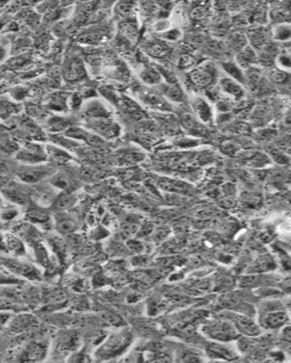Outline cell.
<instances>
[{"label":"cell","mask_w":291,"mask_h":363,"mask_svg":"<svg viewBox=\"0 0 291 363\" xmlns=\"http://www.w3.org/2000/svg\"><path fill=\"white\" fill-rule=\"evenodd\" d=\"M162 93L170 101L179 103L184 100L185 95L178 83H166L162 85Z\"/></svg>","instance_id":"23"},{"label":"cell","mask_w":291,"mask_h":363,"mask_svg":"<svg viewBox=\"0 0 291 363\" xmlns=\"http://www.w3.org/2000/svg\"><path fill=\"white\" fill-rule=\"evenodd\" d=\"M137 97L143 104L152 109L159 111H170L171 106L160 95L147 89H140L136 92Z\"/></svg>","instance_id":"11"},{"label":"cell","mask_w":291,"mask_h":363,"mask_svg":"<svg viewBox=\"0 0 291 363\" xmlns=\"http://www.w3.org/2000/svg\"><path fill=\"white\" fill-rule=\"evenodd\" d=\"M46 153H47V157H51L54 162H59V163H64L71 159L70 156L63 150L57 148L55 145H49L46 147Z\"/></svg>","instance_id":"33"},{"label":"cell","mask_w":291,"mask_h":363,"mask_svg":"<svg viewBox=\"0 0 291 363\" xmlns=\"http://www.w3.org/2000/svg\"><path fill=\"white\" fill-rule=\"evenodd\" d=\"M13 233L30 245L41 240V235L38 229L29 222L16 225L14 227Z\"/></svg>","instance_id":"15"},{"label":"cell","mask_w":291,"mask_h":363,"mask_svg":"<svg viewBox=\"0 0 291 363\" xmlns=\"http://www.w3.org/2000/svg\"><path fill=\"white\" fill-rule=\"evenodd\" d=\"M27 60H28V59L24 57V56L21 57V58H17V59H15V60H11L9 62V66L11 68H18V67H20L21 65H26Z\"/></svg>","instance_id":"51"},{"label":"cell","mask_w":291,"mask_h":363,"mask_svg":"<svg viewBox=\"0 0 291 363\" xmlns=\"http://www.w3.org/2000/svg\"><path fill=\"white\" fill-rule=\"evenodd\" d=\"M204 331L207 333V336L219 341H229L236 337L234 328L224 322H218L207 325L204 328Z\"/></svg>","instance_id":"10"},{"label":"cell","mask_w":291,"mask_h":363,"mask_svg":"<svg viewBox=\"0 0 291 363\" xmlns=\"http://www.w3.org/2000/svg\"><path fill=\"white\" fill-rule=\"evenodd\" d=\"M29 45H30V41L28 39H20L16 42L15 48H16V51L23 52L24 50H26V48L29 47Z\"/></svg>","instance_id":"50"},{"label":"cell","mask_w":291,"mask_h":363,"mask_svg":"<svg viewBox=\"0 0 291 363\" xmlns=\"http://www.w3.org/2000/svg\"><path fill=\"white\" fill-rule=\"evenodd\" d=\"M19 214V211L15 208H7L6 210L3 209V212H2V220L3 221H11L13 220L14 218H16Z\"/></svg>","instance_id":"46"},{"label":"cell","mask_w":291,"mask_h":363,"mask_svg":"<svg viewBox=\"0 0 291 363\" xmlns=\"http://www.w3.org/2000/svg\"><path fill=\"white\" fill-rule=\"evenodd\" d=\"M11 96L14 99L16 100H22L26 98L28 94V91L24 87H15L14 89L10 92Z\"/></svg>","instance_id":"47"},{"label":"cell","mask_w":291,"mask_h":363,"mask_svg":"<svg viewBox=\"0 0 291 363\" xmlns=\"http://www.w3.org/2000/svg\"><path fill=\"white\" fill-rule=\"evenodd\" d=\"M147 52L149 56L155 59H165L168 57L170 54V50L168 46L164 45L163 43H158V42H154L151 43L150 45H148L147 47Z\"/></svg>","instance_id":"31"},{"label":"cell","mask_w":291,"mask_h":363,"mask_svg":"<svg viewBox=\"0 0 291 363\" xmlns=\"http://www.w3.org/2000/svg\"><path fill=\"white\" fill-rule=\"evenodd\" d=\"M140 78L146 84H157L161 82L162 76L157 67L145 65L140 72Z\"/></svg>","instance_id":"27"},{"label":"cell","mask_w":291,"mask_h":363,"mask_svg":"<svg viewBox=\"0 0 291 363\" xmlns=\"http://www.w3.org/2000/svg\"><path fill=\"white\" fill-rule=\"evenodd\" d=\"M159 187L163 190L175 192V193H188L190 190V186L188 183L176 180H170V179H163L159 182Z\"/></svg>","instance_id":"28"},{"label":"cell","mask_w":291,"mask_h":363,"mask_svg":"<svg viewBox=\"0 0 291 363\" xmlns=\"http://www.w3.org/2000/svg\"><path fill=\"white\" fill-rule=\"evenodd\" d=\"M48 351V344L45 341H33L26 344L18 356L17 362L34 363L45 359Z\"/></svg>","instance_id":"6"},{"label":"cell","mask_w":291,"mask_h":363,"mask_svg":"<svg viewBox=\"0 0 291 363\" xmlns=\"http://www.w3.org/2000/svg\"><path fill=\"white\" fill-rule=\"evenodd\" d=\"M189 80L195 86L206 88L213 83L215 68L210 63H205L194 67L188 75Z\"/></svg>","instance_id":"7"},{"label":"cell","mask_w":291,"mask_h":363,"mask_svg":"<svg viewBox=\"0 0 291 363\" xmlns=\"http://www.w3.org/2000/svg\"><path fill=\"white\" fill-rule=\"evenodd\" d=\"M131 341L132 335L126 330L112 333L102 342L95 352V356L101 361H108L120 356L130 346Z\"/></svg>","instance_id":"1"},{"label":"cell","mask_w":291,"mask_h":363,"mask_svg":"<svg viewBox=\"0 0 291 363\" xmlns=\"http://www.w3.org/2000/svg\"><path fill=\"white\" fill-rule=\"evenodd\" d=\"M55 170L50 165H45L43 163L33 164V165H23L19 170L17 175L20 180L26 183H36L42 181L48 176H51Z\"/></svg>","instance_id":"4"},{"label":"cell","mask_w":291,"mask_h":363,"mask_svg":"<svg viewBox=\"0 0 291 363\" xmlns=\"http://www.w3.org/2000/svg\"><path fill=\"white\" fill-rule=\"evenodd\" d=\"M220 87L221 91L227 96L240 100L244 98V90L239 82L233 80L232 78H222L220 80Z\"/></svg>","instance_id":"18"},{"label":"cell","mask_w":291,"mask_h":363,"mask_svg":"<svg viewBox=\"0 0 291 363\" xmlns=\"http://www.w3.org/2000/svg\"><path fill=\"white\" fill-rule=\"evenodd\" d=\"M2 193L7 201L19 205H26L29 202V195L26 188L17 182L10 181L3 184Z\"/></svg>","instance_id":"9"},{"label":"cell","mask_w":291,"mask_h":363,"mask_svg":"<svg viewBox=\"0 0 291 363\" xmlns=\"http://www.w3.org/2000/svg\"><path fill=\"white\" fill-rule=\"evenodd\" d=\"M80 344V338L78 336V333L76 332H67V334H64L61 336L58 340V350L60 352L62 351H74L77 350Z\"/></svg>","instance_id":"20"},{"label":"cell","mask_w":291,"mask_h":363,"mask_svg":"<svg viewBox=\"0 0 291 363\" xmlns=\"http://www.w3.org/2000/svg\"><path fill=\"white\" fill-rule=\"evenodd\" d=\"M51 182L56 187L62 189V190H67L71 186L70 179L68 178L67 175H64V174H57V175H53Z\"/></svg>","instance_id":"40"},{"label":"cell","mask_w":291,"mask_h":363,"mask_svg":"<svg viewBox=\"0 0 291 363\" xmlns=\"http://www.w3.org/2000/svg\"><path fill=\"white\" fill-rule=\"evenodd\" d=\"M168 27H169V23L166 20H160V21L156 23V30L158 31V32H165V31L168 30Z\"/></svg>","instance_id":"52"},{"label":"cell","mask_w":291,"mask_h":363,"mask_svg":"<svg viewBox=\"0 0 291 363\" xmlns=\"http://www.w3.org/2000/svg\"><path fill=\"white\" fill-rule=\"evenodd\" d=\"M67 94L64 93H56L50 97V100L48 103L49 108L52 110L62 111L67 110Z\"/></svg>","instance_id":"32"},{"label":"cell","mask_w":291,"mask_h":363,"mask_svg":"<svg viewBox=\"0 0 291 363\" xmlns=\"http://www.w3.org/2000/svg\"><path fill=\"white\" fill-rule=\"evenodd\" d=\"M236 145H237V144H235V143L232 142V141H226V142H224V143H222V148H223V150H224L226 153L230 154V153H234V152H235L236 147H237Z\"/></svg>","instance_id":"53"},{"label":"cell","mask_w":291,"mask_h":363,"mask_svg":"<svg viewBox=\"0 0 291 363\" xmlns=\"http://www.w3.org/2000/svg\"><path fill=\"white\" fill-rule=\"evenodd\" d=\"M2 247H6L7 253H12L15 257L20 258L26 255V249L24 241L15 234L3 235Z\"/></svg>","instance_id":"16"},{"label":"cell","mask_w":291,"mask_h":363,"mask_svg":"<svg viewBox=\"0 0 291 363\" xmlns=\"http://www.w3.org/2000/svg\"><path fill=\"white\" fill-rule=\"evenodd\" d=\"M27 113L29 116H31V117H38V118L43 117L42 116L45 115L43 108H41L39 105H32V104L28 105Z\"/></svg>","instance_id":"48"},{"label":"cell","mask_w":291,"mask_h":363,"mask_svg":"<svg viewBox=\"0 0 291 363\" xmlns=\"http://www.w3.org/2000/svg\"><path fill=\"white\" fill-rule=\"evenodd\" d=\"M194 115L203 123H209L213 120V110L207 100L200 97H195L190 101Z\"/></svg>","instance_id":"13"},{"label":"cell","mask_w":291,"mask_h":363,"mask_svg":"<svg viewBox=\"0 0 291 363\" xmlns=\"http://www.w3.org/2000/svg\"><path fill=\"white\" fill-rule=\"evenodd\" d=\"M275 39L278 40H288L291 39V26L290 25H279L277 26L274 32Z\"/></svg>","instance_id":"41"},{"label":"cell","mask_w":291,"mask_h":363,"mask_svg":"<svg viewBox=\"0 0 291 363\" xmlns=\"http://www.w3.org/2000/svg\"><path fill=\"white\" fill-rule=\"evenodd\" d=\"M2 263L7 268V271L18 276L31 281H39L41 279L40 270L37 268V266L34 265L29 262L22 261L18 257L15 258L3 257Z\"/></svg>","instance_id":"2"},{"label":"cell","mask_w":291,"mask_h":363,"mask_svg":"<svg viewBox=\"0 0 291 363\" xmlns=\"http://www.w3.org/2000/svg\"><path fill=\"white\" fill-rule=\"evenodd\" d=\"M49 245L51 247L53 252L57 253L58 258L62 261L66 258V242L59 236H51L48 238Z\"/></svg>","instance_id":"34"},{"label":"cell","mask_w":291,"mask_h":363,"mask_svg":"<svg viewBox=\"0 0 291 363\" xmlns=\"http://www.w3.org/2000/svg\"><path fill=\"white\" fill-rule=\"evenodd\" d=\"M103 38V35L94 31V32L85 33L83 35L79 36L78 41L86 45H95V44H98L100 41H102Z\"/></svg>","instance_id":"38"},{"label":"cell","mask_w":291,"mask_h":363,"mask_svg":"<svg viewBox=\"0 0 291 363\" xmlns=\"http://www.w3.org/2000/svg\"><path fill=\"white\" fill-rule=\"evenodd\" d=\"M144 157L145 156L141 152H137L135 150H125L120 152V155L118 156V161H120L124 164H134L143 161Z\"/></svg>","instance_id":"30"},{"label":"cell","mask_w":291,"mask_h":363,"mask_svg":"<svg viewBox=\"0 0 291 363\" xmlns=\"http://www.w3.org/2000/svg\"><path fill=\"white\" fill-rule=\"evenodd\" d=\"M26 219L36 226L39 225L43 228H49L51 224V216L49 212L39 205L29 206L26 212Z\"/></svg>","instance_id":"14"},{"label":"cell","mask_w":291,"mask_h":363,"mask_svg":"<svg viewBox=\"0 0 291 363\" xmlns=\"http://www.w3.org/2000/svg\"><path fill=\"white\" fill-rule=\"evenodd\" d=\"M20 149L19 144L14 142L13 140L10 139V137L7 136H5V135L2 133V136H1V150H2V153L3 154H16L19 152V150Z\"/></svg>","instance_id":"36"},{"label":"cell","mask_w":291,"mask_h":363,"mask_svg":"<svg viewBox=\"0 0 291 363\" xmlns=\"http://www.w3.org/2000/svg\"><path fill=\"white\" fill-rule=\"evenodd\" d=\"M180 37H181V32L177 28L168 29L165 32L160 33V38L161 39L167 40V41H170V42L177 41L178 39H180Z\"/></svg>","instance_id":"44"},{"label":"cell","mask_w":291,"mask_h":363,"mask_svg":"<svg viewBox=\"0 0 291 363\" xmlns=\"http://www.w3.org/2000/svg\"><path fill=\"white\" fill-rule=\"evenodd\" d=\"M45 126L47 131L50 133H60L63 131L66 132L69 127H71V121L67 117L54 116L46 120Z\"/></svg>","instance_id":"22"},{"label":"cell","mask_w":291,"mask_h":363,"mask_svg":"<svg viewBox=\"0 0 291 363\" xmlns=\"http://www.w3.org/2000/svg\"><path fill=\"white\" fill-rule=\"evenodd\" d=\"M285 78H286V75H285L283 72H275L273 74V79L275 81H283Z\"/></svg>","instance_id":"54"},{"label":"cell","mask_w":291,"mask_h":363,"mask_svg":"<svg viewBox=\"0 0 291 363\" xmlns=\"http://www.w3.org/2000/svg\"><path fill=\"white\" fill-rule=\"evenodd\" d=\"M89 127L96 132V135L105 138V139H113L119 136L120 127L114 122L111 117H98L88 119Z\"/></svg>","instance_id":"5"},{"label":"cell","mask_w":291,"mask_h":363,"mask_svg":"<svg viewBox=\"0 0 291 363\" xmlns=\"http://www.w3.org/2000/svg\"><path fill=\"white\" fill-rule=\"evenodd\" d=\"M119 29L126 38L131 39V40L136 39L137 26L134 21H131V20L125 21L123 23H121Z\"/></svg>","instance_id":"37"},{"label":"cell","mask_w":291,"mask_h":363,"mask_svg":"<svg viewBox=\"0 0 291 363\" xmlns=\"http://www.w3.org/2000/svg\"><path fill=\"white\" fill-rule=\"evenodd\" d=\"M63 76L67 82H77L86 77V69L83 62L80 59L70 60L65 66Z\"/></svg>","instance_id":"17"},{"label":"cell","mask_w":291,"mask_h":363,"mask_svg":"<svg viewBox=\"0 0 291 363\" xmlns=\"http://www.w3.org/2000/svg\"><path fill=\"white\" fill-rule=\"evenodd\" d=\"M222 68L226 72L228 78H232L233 80L245 84V74L242 71V68L235 62L227 61L222 64Z\"/></svg>","instance_id":"26"},{"label":"cell","mask_w":291,"mask_h":363,"mask_svg":"<svg viewBox=\"0 0 291 363\" xmlns=\"http://www.w3.org/2000/svg\"><path fill=\"white\" fill-rule=\"evenodd\" d=\"M31 246H32L33 251H34L36 262L39 263V265L45 267L46 270H48L52 266L51 257H50V254L48 253L47 249L45 248L44 243L42 242V241L40 240Z\"/></svg>","instance_id":"21"},{"label":"cell","mask_w":291,"mask_h":363,"mask_svg":"<svg viewBox=\"0 0 291 363\" xmlns=\"http://www.w3.org/2000/svg\"><path fill=\"white\" fill-rule=\"evenodd\" d=\"M208 14L207 7H197L191 12V18L195 20H204Z\"/></svg>","instance_id":"45"},{"label":"cell","mask_w":291,"mask_h":363,"mask_svg":"<svg viewBox=\"0 0 291 363\" xmlns=\"http://www.w3.org/2000/svg\"><path fill=\"white\" fill-rule=\"evenodd\" d=\"M90 132L87 130L80 128L78 126H71L65 132L66 136L71 138L73 140H80V141H86L88 135Z\"/></svg>","instance_id":"39"},{"label":"cell","mask_w":291,"mask_h":363,"mask_svg":"<svg viewBox=\"0 0 291 363\" xmlns=\"http://www.w3.org/2000/svg\"><path fill=\"white\" fill-rule=\"evenodd\" d=\"M21 111V106L13 101L5 98H1V117L2 119H6L12 115H17Z\"/></svg>","instance_id":"29"},{"label":"cell","mask_w":291,"mask_h":363,"mask_svg":"<svg viewBox=\"0 0 291 363\" xmlns=\"http://www.w3.org/2000/svg\"><path fill=\"white\" fill-rule=\"evenodd\" d=\"M77 199L75 195H70V194H64L63 195H60L55 202V208L57 210H59L60 212H63L65 210H67L68 208L71 207L76 202Z\"/></svg>","instance_id":"35"},{"label":"cell","mask_w":291,"mask_h":363,"mask_svg":"<svg viewBox=\"0 0 291 363\" xmlns=\"http://www.w3.org/2000/svg\"><path fill=\"white\" fill-rule=\"evenodd\" d=\"M133 4L127 3V2H121L116 6V11L119 14V16L123 18H128L132 14L133 11Z\"/></svg>","instance_id":"43"},{"label":"cell","mask_w":291,"mask_h":363,"mask_svg":"<svg viewBox=\"0 0 291 363\" xmlns=\"http://www.w3.org/2000/svg\"><path fill=\"white\" fill-rule=\"evenodd\" d=\"M8 331L13 334H21L33 331L39 327V320L32 314L21 313L7 323Z\"/></svg>","instance_id":"8"},{"label":"cell","mask_w":291,"mask_h":363,"mask_svg":"<svg viewBox=\"0 0 291 363\" xmlns=\"http://www.w3.org/2000/svg\"><path fill=\"white\" fill-rule=\"evenodd\" d=\"M16 158L26 165L43 163L47 159L46 148L39 143L26 142L19 150Z\"/></svg>","instance_id":"3"},{"label":"cell","mask_w":291,"mask_h":363,"mask_svg":"<svg viewBox=\"0 0 291 363\" xmlns=\"http://www.w3.org/2000/svg\"><path fill=\"white\" fill-rule=\"evenodd\" d=\"M196 64V60L194 58L188 54H184L180 56L178 61V66L181 69H187L193 67Z\"/></svg>","instance_id":"42"},{"label":"cell","mask_w":291,"mask_h":363,"mask_svg":"<svg viewBox=\"0 0 291 363\" xmlns=\"http://www.w3.org/2000/svg\"><path fill=\"white\" fill-rule=\"evenodd\" d=\"M180 124L184 129L191 134L192 136L198 137H204L207 136V127L205 124L199 120L195 115L190 113H184L180 116Z\"/></svg>","instance_id":"12"},{"label":"cell","mask_w":291,"mask_h":363,"mask_svg":"<svg viewBox=\"0 0 291 363\" xmlns=\"http://www.w3.org/2000/svg\"><path fill=\"white\" fill-rule=\"evenodd\" d=\"M247 129H248V127H247L246 123H242V122L233 123L231 125H229V130L233 133H237V134L246 133Z\"/></svg>","instance_id":"49"},{"label":"cell","mask_w":291,"mask_h":363,"mask_svg":"<svg viewBox=\"0 0 291 363\" xmlns=\"http://www.w3.org/2000/svg\"><path fill=\"white\" fill-rule=\"evenodd\" d=\"M55 226L58 232V234L67 235L72 234L76 231L77 224L75 221L72 219L67 214H59L55 216Z\"/></svg>","instance_id":"19"},{"label":"cell","mask_w":291,"mask_h":363,"mask_svg":"<svg viewBox=\"0 0 291 363\" xmlns=\"http://www.w3.org/2000/svg\"><path fill=\"white\" fill-rule=\"evenodd\" d=\"M237 64L241 68H248V66L257 61V55L250 46H245L237 55Z\"/></svg>","instance_id":"25"},{"label":"cell","mask_w":291,"mask_h":363,"mask_svg":"<svg viewBox=\"0 0 291 363\" xmlns=\"http://www.w3.org/2000/svg\"><path fill=\"white\" fill-rule=\"evenodd\" d=\"M20 128L27 136L34 137V139H40L43 137L42 130L29 117H22L20 119Z\"/></svg>","instance_id":"24"}]
</instances>
